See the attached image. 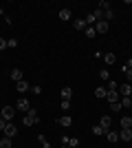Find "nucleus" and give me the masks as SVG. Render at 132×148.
<instances>
[{"mask_svg": "<svg viewBox=\"0 0 132 148\" xmlns=\"http://www.w3.org/2000/svg\"><path fill=\"white\" fill-rule=\"evenodd\" d=\"M0 111H2V119H7V122H11L13 115H16V113H13V106H5V108H0Z\"/></svg>", "mask_w": 132, "mask_h": 148, "instance_id": "nucleus-4", "label": "nucleus"}, {"mask_svg": "<svg viewBox=\"0 0 132 148\" xmlns=\"http://www.w3.org/2000/svg\"><path fill=\"white\" fill-rule=\"evenodd\" d=\"M108 29H110V25H108L106 20H99V22L95 25V31H97L99 36H104V33H108Z\"/></svg>", "mask_w": 132, "mask_h": 148, "instance_id": "nucleus-2", "label": "nucleus"}, {"mask_svg": "<svg viewBox=\"0 0 132 148\" xmlns=\"http://www.w3.org/2000/svg\"><path fill=\"white\" fill-rule=\"evenodd\" d=\"M57 124L64 126V128H68V126H73V117L70 115H62V117H57Z\"/></svg>", "mask_w": 132, "mask_h": 148, "instance_id": "nucleus-6", "label": "nucleus"}, {"mask_svg": "<svg viewBox=\"0 0 132 148\" xmlns=\"http://www.w3.org/2000/svg\"><path fill=\"white\" fill-rule=\"evenodd\" d=\"M119 91H121V95H123V97H130V95H132V84H121Z\"/></svg>", "mask_w": 132, "mask_h": 148, "instance_id": "nucleus-9", "label": "nucleus"}, {"mask_svg": "<svg viewBox=\"0 0 132 148\" xmlns=\"http://www.w3.org/2000/svg\"><path fill=\"white\" fill-rule=\"evenodd\" d=\"M93 135H106V130H104L99 124H97V126H93Z\"/></svg>", "mask_w": 132, "mask_h": 148, "instance_id": "nucleus-25", "label": "nucleus"}, {"mask_svg": "<svg viewBox=\"0 0 132 148\" xmlns=\"http://www.w3.org/2000/svg\"><path fill=\"white\" fill-rule=\"evenodd\" d=\"M121 108H132V97H123L121 99Z\"/></svg>", "mask_w": 132, "mask_h": 148, "instance_id": "nucleus-21", "label": "nucleus"}, {"mask_svg": "<svg viewBox=\"0 0 132 148\" xmlns=\"http://www.w3.org/2000/svg\"><path fill=\"white\" fill-rule=\"evenodd\" d=\"M104 62H106V64H114V62H117V56H114L112 51H108L106 56H104Z\"/></svg>", "mask_w": 132, "mask_h": 148, "instance_id": "nucleus-15", "label": "nucleus"}, {"mask_svg": "<svg viewBox=\"0 0 132 148\" xmlns=\"http://www.w3.org/2000/svg\"><path fill=\"white\" fill-rule=\"evenodd\" d=\"M7 124H9L7 119H2V117H0V130H5V128H7Z\"/></svg>", "mask_w": 132, "mask_h": 148, "instance_id": "nucleus-33", "label": "nucleus"}, {"mask_svg": "<svg viewBox=\"0 0 132 148\" xmlns=\"http://www.w3.org/2000/svg\"><path fill=\"white\" fill-rule=\"evenodd\" d=\"M64 148H70V146H64Z\"/></svg>", "mask_w": 132, "mask_h": 148, "instance_id": "nucleus-36", "label": "nucleus"}, {"mask_svg": "<svg viewBox=\"0 0 132 148\" xmlns=\"http://www.w3.org/2000/svg\"><path fill=\"white\" fill-rule=\"evenodd\" d=\"M66 146H70V148L79 146V139H77V137H68V144H66Z\"/></svg>", "mask_w": 132, "mask_h": 148, "instance_id": "nucleus-26", "label": "nucleus"}, {"mask_svg": "<svg viewBox=\"0 0 132 148\" xmlns=\"http://www.w3.org/2000/svg\"><path fill=\"white\" fill-rule=\"evenodd\" d=\"M106 137H108V142H110V144H117V142H119V133H117V130H108Z\"/></svg>", "mask_w": 132, "mask_h": 148, "instance_id": "nucleus-10", "label": "nucleus"}, {"mask_svg": "<svg viewBox=\"0 0 132 148\" xmlns=\"http://www.w3.org/2000/svg\"><path fill=\"white\" fill-rule=\"evenodd\" d=\"M119 139H121V142H130V139H132V130L130 128H121Z\"/></svg>", "mask_w": 132, "mask_h": 148, "instance_id": "nucleus-8", "label": "nucleus"}, {"mask_svg": "<svg viewBox=\"0 0 132 148\" xmlns=\"http://www.w3.org/2000/svg\"><path fill=\"white\" fill-rule=\"evenodd\" d=\"M84 36H86L88 40H93V38L97 36V31H95V27H86V29H84Z\"/></svg>", "mask_w": 132, "mask_h": 148, "instance_id": "nucleus-17", "label": "nucleus"}, {"mask_svg": "<svg viewBox=\"0 0 132 148\" xmlns=\"http://www.w3.org/2000/svg\"><path fill=\"white\" fill-rule=\"evenodd\" d=\"M0 148H11V139H9V137H2V139H0Z\"/></svg>", "mask_w": 132, "mask_h": 148, "instance_id": "nucleus-23", "label": "nucleus"}, {"mask_svg": "<svg viewBox=\"0 0 132 148\" xmlns=\"http://www.w3.org/2000/svg\"><path fill=\"white\" fill-rule=\"evenodd\" d=\"M104 16H106V22H108V20L114 18V11H112V9H108V11H104Z\"/></svg>", "mask_w": 132, "mask_h": 148, "instance_id": "nucleus-30", "label": "nucleus"}, {"mask_svg": "<svg viewBox=\"0 0 132 148\" xmlns=\"http://www.w3.org/2000/svg\"><path fill=\"white\" fill-rule=\"evenodd\" d=\"M106 99L110 102V104H112V102H119V91H108Z\"/></svg>", "mask_w": 132, "mask_h": 148, "instance_id": "nucleus-13", "label": "nucleus"}, {"mask_svg": "<svg viewBox=\"0 0 132 148\" xmlns=\"http://www.w3.org/2000/svg\"><path fill=\"white\" fill-rule=\"evenodd\" d=\"M121 128H132V117H130V115L121 117Z\"/></svg>", "mask_w": 132, "mask_h": 148, "instance_id": "nucleus-18", "label": "nucleus"}, {"mask_svg": "<svg viewBox=\"0 0 132 148\" xmlns=\"http://www.w3.org/2000/svg\"><path fill=\"white\" fill-rule=\"evenodd\" d=\"M38 122H40V115H38V113H35V111L31 108V111H29V113L24 115V126H35Z\"/></svg>", "mask_w": 132, "mask_h": 148, "instance_id": "nucleus-1", "label": "nucleus"}, {"mask_svg": "<svg viewBox=\"0 0 132 148\" xmlns=\"http://www.w3.org/2000/svg\"><path fill=\"white\" fill-rule=\"evenodd\" d=\"M11 80L13 82H20V80H22V71H20V69H13V71H11Z\"/></svg>", "mask_w": 132, "mask_h": 148, "instance_id": "nucleus-19", "label": "nucleus"}, {"mask_svg": "<svg viewBox=\"0 0 132 148\" xmlns=\"http://www.w3.org/2000/svg\"><path fill=\"white\" fill-rule=\"evenodd\" d=\"M16 108H18V111H22V113H29V111H31V106H29V102H26L24 97H20V99H18Z\"/></svg>", "mask_w": 132, "mask_h": 148, "instance_id": "nucleus-5", "label": "nucleus"}, {"mask_svg": "<svg viewBox=\"0 0 132 148\" xmlns=\"http://www.w3.org/2000/svg\"><path fill=\"white\" fill-rule=\"evenodd\" d=\"M70 108V99H62V111H68Z\"/></svg>", "mask_w": 132, "mask_h": 148, "instance_id": "nucleus-31", "label": "nucleus"}, {"mask_svg": "<svg viewBox=\"0 0 132 148\" xmlns=\"http://www.w3.org/2000/svg\"><path fill=\"white\" fill-rule=\"evenodd\" d=\"M106 95H108V88H106V86H97V88H95V97L104 99Z\"/></svg>", "mask_w": 132, "mask_h": 148, "instance_id": "nucleus-11", "label": "nucleus"}, {"mask_svg": "<svg viewBox=\"0 0 132 148\" xmlns=\"http://www.w3.org/2000/svg\"><path fill=\"white\" fill-rule=\"evenodd\" d=\"M126 66H128V69H132V60H128V62H126Z\"/></svg>", "mask_w": 132, "mask_h": 148, "instance_id": "nucleus-34", "label": "nucleus"}, {"mask_svg": "<svg viewBox=\"0 0 132 148\" xmlns=\"http://www.w3.org/2000/svg\"><path fill=\"white\" fill-rule=\"evenodd\" d=\"M16 88H18V93H26L29 91V82H24V80L16 82Z\"/></svg>", "mask_w": 132, "mask_h": 148, "instance_id": "nucleus-12", "label": "nucleus"}, {"mask_svg": "<svg viewBox=\"0 0 132 148\" xmlns=\"http://www.w3.org/2000/svg\"><path fill=\"white\" fill-rule=\"evenodd\" d=\"M99 126L108 133V130H110V126H112V117H110V115H104V117H101V122H99Z\"/></svg>", "mask_w": 132, "mask_h": 148, "instance_id": "nucleus-7", "label": "nucleus"}, {"mask_svg": "<svg viewBox=\"0 0 132 148\" xmlns=\"http://www.w3.org/2000/svg\"><path fill=\"white\" fill-rule=\"evenodd\" d=\"M121 71H123V75H126L128 80H130V82H132V69H128V66H126V64H123V66H121Z\"/></svg>", "mask_w": 132, "mask_h": 148, "instance_id": "nucleus-24", "label": "nucleus"}, {"mask_svg": "<svg viewBox=\"0 0 132 148\" xmlns=\"http://www.w3.org/2000/svg\"><path fill=\"white\" fill-rule=\"evenodd\" d=\"M99 77H101V82L110 80V73H108V69H101V71H99Z\"/></svg>", "mask_w": 132, "mask_h": 148, "instance_id": "nucleus-22", "label": "nucleus"}, {"mask_svg": "<svg viewBox=\"0 0 132 148\" xmlns=\"http://www.w3.org/2000/svg\"><path fill=\"white\" fill-rule=\"evenodd\" d=\"M73 27H75L77 31H84L86 29V22H84V20H73Z\"/></svg>", "mask_w": 132, "mask_h": 148, "instance_id": "nucleus-20", "label": "nucleus"}, {"mask_svg": "<svg viewBox=\"0 0 132 148\" xmlns=\"http://www.w3.org/2000/svg\"><path fill=\"white\" fill-rule=\"evenodd\" d=\"M60 95H62V99H70V97H73V88H70V86H64Z\"/></svg>", "mask_w": 132, "mask_h": 148, "instance_id": "nucleus-16", "label": "nucleus"}, {"mask_svg": "<svg viewBox=\"0 0 132 148\" xmlns=\"http://www.w3.org/2000/svg\"><path fill=\"white\" fill-rule=\"evenodd\" d=\"M130 130H132V128H130Z\"/></svg>", "mask_w": 132, "mask_h": 148, "instance_id": "nucleus-37", "label": "nucleus"}, {"mask_svg": "<svg viewBox=\"0 0 132 148\" xmlns=\"http://www.w3.org/2000/svg\"><path fill=\"white\" fill-rule=\"evenodd\" d=\"M70 18H73V13H70V9H62V11H60V20H64V22H68Z\"/></svg>", "mask_w": 132, "mask_h": 148, "instance_id": "nucleus-14", "label": "nucleus"}, {"mask_svg": "<svg viewBox=\"0 0 132 148\" xmlns=\"http://www.w3.org/2000/svg\"><path fill=\"white\" fill-rule=\"evenodd\" d=\"M2 133H5V137H9V139H13V137L18 135V130H16V126H13V122H9V124H7V128L2 130Z\"/></svg>", "mask_w": 132, "mask_h": 148, "instance_id": "nucleus-3", "label": "nucleus"}, {"mask_svg": "<svg viewBox=\"0 0 132 148\" xmlns=\"http://www.w3.org/2000/svg\"><path fill=\"white\" fill-rule=\"evenodd\" d=\"M5 49H9V47H7V40H5V38H0V51H5Z\"/></svg>", "mask_w": 132, "mask_h": 148, "instance_id": "nucleus-32", "label": "nucleus"}, {"mask_svg": "<svg viewBox=\"0 0 132 148\" xmlns=\"http://www.w3.org/2000/svg\"><path fill=\"white\" fill-rule=\"evenodd\" d=\"M110 111H112V113H119L121 111V102H112V104H110Z\"/></svg>", "mask_w": 132, "mask_h": 148, "instance_id": "nucleus-27", "label": "nucleus"}, {"mask_svg": "<svg viewBox=\"0 0 132 148\" xmlns=\"http://www.w3.org/2000/svg\"><path fill=\"white\" fill-rule=\"evenodd\" d=\"M7 47H9V49H16V47H18V40H16V38L7 40Z\"/></svg>", "mask_w": 132, "mask_h": 148, "instance_id": "nucleus-29", "label": "nucleus"}, {"mask_svg": "<svg viewBox=\"0 0 132 148\" xmlns=\"http://www.w3.org/2000/svg\"><path fill=\"white\" fill-rule=\"evenodd\" d=\"M38 142L42 144V148H51V144L46 142V137H44V135H40V137H38Z\"/></svg>", "mask_w": 132, "mask_h": 148, "instance_id": "nucleus-28", "label": "nucleus"}, {"mask_svg": "<svg viewBox=\"0 0 132 148\" xmlns=\"http://www.w3.org/2000/svg\"><path fill=\"white\" fill-rule=\"evenodd\" d=\"M0 117H2V111H0Z\"/></svg>", "mask_w": 132, "mask_h": 148, "instance_id": "nucleus-35", "label": "nucleus"}]
</instances>
